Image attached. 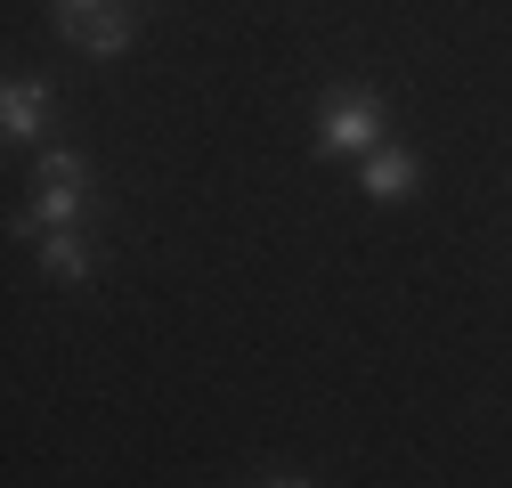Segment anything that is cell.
Returning a JSON list of instances; mask_svg holds the SVG:
<instances>
[{"instance_id":"1","label":"cell","mask_w":512,"mask_h":488,"mask_svg":"<svg viewBox=\"0 0 512 488\" xmlns=\"http://www.w3.org/2000/svg\"><path fill=\"white\" fill-rule=\"evenodd\" d=\"M382 131H391V106H382V90H366V82H334L326 98H317V155H374Z\"/></svg>"},{"instance_id":"7","label":"cell","mask_w":512,"mask_h":488,"mask_svg":"<svg viewBox=\"0 0 512 488\" xmlns=\"http://www.w3.org/2000/svg\"><path fill=\"white\" fill-rule=\"evenodd\" d=\"M98 9H114V0H57V33L74 41V33H82V25L98 17Z\"/></svg>"},{"instance_id":"4","label":"cell","mask_w":512,"mask_h":488,"mask_svg":"<svg viewBox=\"0 0 512 488\" xmlns=\"http://www.w3.org/2000/svg\"><path fill=\"white\" fill-rule=\"evenodd\" d=\"M49 106H57V90H49L41 74H17L9 90H0V131H9L17 147H25V139H41V122H49Z\"/></svg>"},{"instance_id":"2","label":"cell","mask_w":512,"mask_h":488,"mask_svg":"<svg viewBox=\"0 0 512 488\" xmlns=\"http://www.w3.org/2000/svg\"><path fill=\"white\" fill-rule=\"evenodd\" d=\"M33 179H41V188H33V204H25L9 228H17V236H57V228H74V220H82V179H90V163H82L74 147H49Z\"/></svg>"},{"instance_id":"6","label":"cell","mask_w":512,"mask_h":488,"mask_svg":"<svg viewBox=\"0 0 512 488\" xmlns=\"http://www.w3.org/2000/svg\"><path fill=\"white\" fill-rule=\"evenodd\" d=\"M74 41H82L90 57H122V49L139 41V17H131V9H98V17H90V25L74 33Z\"/></svg>"},{"instance_id":"3","label":"cell","mask_w":512,"mask_h":488,"mask_svg":"<svg viewBox=\"0 0 512 488\" xmlns=\"http://www.w3.org/2000/svg\"><path fill=\"white\" fill-rule=\"evenodd\" d=\"M415 179H423L415 147H391V139H382L374 155H358V188H366V204H407Z\"/></svg>"},{"instance_id":"5","label":"cell","mask_w":512,"mask_h":488,"mask_svg":"<svg viewBox=\"0 0 512 488\" xmlns=\"http://www.w3.org/2000/svg\"><path fill=\"white\" fill-rule=\"evenodd\" d=\"M41 269H49L57 285H82V277H90V244H82V228L41 236Z\"/></svg>"},{"instance_id":"8","label":"cell","mask_w":512,"mask_h":488,"mask_svg":"<svg viewBox=\"0 0 512 488\" xmlns=\"http://www.w3.org/2000/svg\"><path fill=\"white\" fill-rule=\"evenodd\" d=\"M261 488H317V480H301V472H277V480H261Z\"/></svg>"}]
</instances>
